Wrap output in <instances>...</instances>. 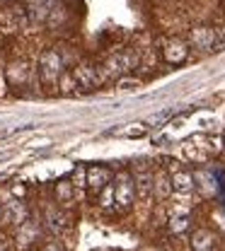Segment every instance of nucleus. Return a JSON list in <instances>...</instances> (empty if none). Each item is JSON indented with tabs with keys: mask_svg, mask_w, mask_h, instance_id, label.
Listing matches in <instances>:
<instances>
[{
	"mask_svg": "<svg viewBox=\"0 0 225 251\" xmlns=\"http://www.w3.org/2000/svg\"><path fill=\"white\" fill-rule=\"evenodd\" d=\"M213 242H216V237H213L211 229H196L192 234V242L189 244H192L194 251H211Z\"/></svg>",
	"mask_w": 225,
	"mask_h": 251,
	"instance_id": "10",
	"label": "nucleus"
},
{
	"mask_svg": "<svg viewBox=\"0 0 225 251\" xmlns=\"http://www.w3.org/2000/svg\"><path fill=\"white\" fill-rule=\"evenodd\" d=\"M44 251H63V249H61V247H58L56 242H49V244L44 247Z\"/></svg>",
	"mask_w": 225,
	"mask_h": 251,
	"instance_id": "20",
	"label": "nucleus"
},
{
	"mask_svg": "<svg viewBox=\"0 0 225 251\" xmlns=\"http://www.w3.org/2000/svg\"><path fill=\"white\" fill-rule=\"evenodd\" d=\"M116 87H119V90H124V92H129V90H138V87H141V80H136V77H119Z\"/></svg>",
	"mask_w": 225,
	"mask_h": 251,
	"instance_id": "19",
	"label": "nucleus"
},
{
	"mask_svg": "<svg viewBox=\"0 0 225 251\" xmlns=\"http://www.w3.org/2000/svg\"><path fill=\"white\" fill-rule=\"evenodd\" d=\"M2 220L7 222V225H25L27 222V210H25V205L20 203V201H15V203H7L5 205V210H2Z\"/></svg>",
	"mask_w": 225,
	"mask_h": 251,
	"instance_id": "7",
	"label": "nucleus"
},
{
	"mask_svg": "<svg viewBox=\"0 0 225 251\" xmlns=\"http://www.w3.org/2000/svg\"><path fill=\"white\" fill-rule=\"evenodd\" d=\"M189 41H192V46H196V49L208 51V49H213V46H216L218 34H216L213 27H194V29L189 31Z\"/></svg>",
	"mask_w": 225,
	"mask_h": 251,
	"instance_id": "3",
	"label": "nucleus"
},
{
	"mask_svg": "<svg viewBox=\"0 0 225 251\" xmlns=\"http://www.w3.org/2000/svg\"><path fill=\"white\" fill-rule=\"evenodd\" d=\"M162 56H165V61L167 63L179 65V63L187 61V56H189V46H187V41H182V39H172V41L165 44Z\"/></svg>",
	"mask_w": 225,
	"mask_h": 251,
	"instance_id": "4",
	"label": "nucleus"
},
{
	"mask_svg": "<svg viewBox=\"0 0 225 251\" xmlns=\"http://www.w3.org/2000/svg\"><path fill=\"white\" fill-rule=\"evenodd\" d=\"M73 77H75V82H78L83 90H95L97 82H99L95 68L87 65V63H78V65L73 68Z\"/></svg>",
	"mask_w": 225,
	"mask_h": 251,
	"instance_id": "5",
	"label": "nucleus"
},
{
	"mask_svg": "<svg viewBox=\"0 0 225 251\" xmlns=\"http://www.w3.org/2000/svg\"><path fill=\"white\" fill-rule=\"evenodd\" d=\"M194 179L198 181V186L203 188V193H216V179H213V174L211 172H196L194 174Z\"/></svg>",
	"mask_w": 225,
	"mask_h": 251,
	"instance_id": "12",
	"label": "nucleus"
},
{
	"mask_svg": "<svg viewBox=\"0 0 225 251\" xmlns=\"http://www.w3.org/2000/svg\"><path fill=\"white\" fill-rule=\"evenodd\" d=\"M114 193H116V205L119 208H131L133 198H136V181L131 179V174H119L116 176V184H114Z\"/></svg>",
	"mask_w": 225,
	"mask_h": 251,
	"instance_id": "2",
	"label": "nucleus"
},
{
	"mask_svg": "<svg viewBox=\"0 0 225 251\" xmlns=\"http://www.w3.org/2000/svg\"><path fill=\"white\" fill-rule=\"evenodd\" d=\"M153 193H155V176H150V174L136 176V196L141 201H150Z\"/></svg>",
	"mask_w": 225,
	"mask_h": 251,
	"instance_id": "9",
	"label": "nucleus"
},
{
	"mask_svg": "<svg viewBox=\"0 0 225 251\" xmlns=\"http://www.w3.org/2000/svg\"><path fill=\"white\" fill-rule=\"evenodd\" d=\"M187 227H189V215H174V218L169 220V229H172L174 234L184 232Z\"/></svg>",
	"mask_w": 225,
	"mask_h": 251,
	"instance_id": "16",
	"label": "nucleus"
},
{
	"mask_svg": "<svg viewBox=\"0 0 225 251\" xmlns=\"http://www.w3.org/2000/svg\"><path fill=\"white\" fill-rule=\"evenodd\" d=\"M46 220L54 229H65V215L63 213H56V210H49L46 213Z\"/></svg>",
	"mask_w": 225,
	"mask_h": 251,
	"instance_id": "17",
	"label": "nucleus"
},
{
	"mask_svg": "<svg viewBox=\"0 0 225 251\" xmlns=\"http://www.w3.org/2000/svg\"><path fill=\"white\" fill-rule=\"evenodd\" d=\"M39 70H41V77L44 82H58L61 75H63V58L58 56L56 49H46L39 58Z\"/></svg>",
	"mask_w": 225,
	"mask_h": 251,
	"instance_id": "1",
	"label": "nucleus"
},
{
	"mask_svg": "<svg viewBox=\"0 0 225 251\" xmlns=\"http://www.w3.org/2000/svg\"><path fill=\"white\" fill-rule=\"evenodd\" d=\"M12 193H15V196H25V186H22V184H20V186H12Z\"/></svg>",
	"mask_w": 225,
	"mask_h": 251,
	"instance_id": "21",
	"label": "nucleus"
},
{
	"mask_svg": "<svg viewBox=\"0 0 225 251\" xmlns=\"http://www.w3.org/2000/svg\"><path fill=\"white\" fill-rule=\"evenodd\" d=\"M58 85H61V92L63 94H75V77H73V73H63L61 75V80H58Z\"/></svg>",
	"mask_w": 225,
	"mask_h": 251,
	"instance_id": "15",
	"label": "nucleus"
},
{
	"mask_svg": "<svg viewBox=\"0 0 225 251\" xmlns=\"http://www.w3.org/2000/svg\"><path fill=\"white\" fill-rule=\"evenodd\" d=\"M172 176H165V174H158L155 176V196L158 198H167L172 193Z\"/></svg>",
	"mask_w": 225,
	"mask_h": 251,
	"instance_id": "11",
	"label": "nucleus"
},
{
	"mask_svg": "<svg viewBox=\"0 0 225 251\" xmlns=\"http://www.w3.org/2000/svg\"><path fill=\"white\" fill-rule=\"evenodd\" d=\"M73 181H58L56 184V196L61 198V201H70V196H73Z\"/></svg>",
	"mask_w": 225,
	"mask_h": 251,
	"instance_id": "18",
	"label": "nucleus"
},
{
	"mask_svg": "<svg viewBox=\"0 0 225 251\" xmlns=\"http://www.w3.org/2000/svg\"><path fill=\"white\" fill-rule=\"evenodd\" d=\"M196 186V179H194V174H189V172H174L172 174V188L177 191V193H182V196H187L192 188Z\"/></svg>",
	"mask_w": 225,
	"mask_h": 251,
	"instance_id": "8",
	"label": "nucleus"
},
{
	"mask_svg": "<svg viewBox=\"0 0 225 251\" xmlns=\"http://www.w3.org/2000/svg\"><path fill=\"white\" fill-rule=\"evenodd\" d=\"M116 203V193H114V184H109V186H104L99 191V205L102 208H112Z\"/></svg>",
	"mask_w": 225,
	"mask_h": 251,
	"instance_id": "14",
	"label": "nucleus"
},
{
	"mask_svg": "<svg viewBox=\"0 0 225 251\" xmlns=\"http://www.w3.org/2000/svg\"><path fill=\"white\" fill-rule=\"evenodd\" d=\"M109 179H112V172L107 167H90L87 169V188L92 193H99L104 186H109Z\"/></svg>",
	"mask_w": 225,
	"mask_h": 251,
	"instance_id": "6",
	"label": "nucleus"
},
{
	"mask_svg": "<svg viewBox=\"0 0 225 251\" xmlns=\"http://www.w3.org/2000/svg\"><path fill=\"white\" fill-rule=\"evenodd\" d=\"M70 181H73V186L78 188V193H80L83 188L87 186V169H85L83 164H78L75 172H73V179H70Z\"/></svg>",
	"mask_w": 225,
	"mask_h": 251,
	"instance_id": "13",
	"label": "nucleus"
}]
</instances>
